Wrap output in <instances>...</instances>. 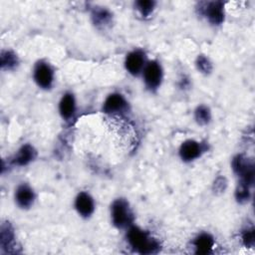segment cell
Masks as SVG:
<instances>
[{"instance_id": "obj_21", "label": "cell", "mask_w": 255, "mask_h": 255, "mask_svg": "<svg viewBox=\"0 0 255 255\" xmlns=\"http://www.w3.org/2000/svg\"><path fill=\"white\" fill-rule=\"evenodd\" d=\"M95 18H96V20H97L98 22L106 23V22L109 20L110 15H109V13H108L107 11H105V10H100V11H98V12L96 13Z\"/></svg>"}, {"instance_id": "obj_19", "label": "cell", "mask_w": 255, "mask_h": 255, "mask_svg": "<svg viewBox=\"0 0 255 255\" xmlns=\"http://www.w3.org/2000/svg\"><path fill=\"white\" fill-rule=\"evenodd\" d=\"M13 235L12 232L8 229V227L5 229V227H2V231H1V245L2 247L8 246L10 244V242L12 241Z\"/></svg>"}, {"instance_id": "obj_5", "label": "cell", "mask_w": 255, "mask_h": 255, "mask_svg": "<svg viewBox=\"0 0 255 255\" xmlns=\"http://www.w3.org/2000/svg\"><path fill=\"white\" fill-rule=\"evenodd\" d=\"M76 208L78 212L85 216H90L94 211V203L92 198L85 193H81L76 200Z\"/></svg>"}, {"instance_id": "obj_3", "label": "cell", "mask_w": 255, "mask_h": 255, "mask_svg": "<svg viewBox=\"0 0 255 255\" xmlns=\"http://www.w3.org/2000/svg\"><path fill=\"white\" fill-rule=\"evenodd\" d=\"M34 78L40 87L47 89L53 82V71L49 65L45 63H39L34 72Z\"/></svg>"}, {"instance_id": "obj_18", "label": "cell", "mask_w": 255, "mask_h": 255, "mask_svg": "<svg viewBox=\"0 0 255 255\" xmlns=\"http://www.w3.org/2000/svg\"><path fill=\"white\" fill-rule=\"evenodd\" d=\"M198 67L204 73H209L211 71V64L204 56H200L198 59Z\"/></svg>"}, {"instance_id": "obj_2", "label": "cell", "mask_w": 255, "mask_h": 255, "mask_svg": "<svg viewBox=\"0 0 255 255\" xmlns=\"http://www.w3.org/2000/svg\"><path fill=\"white\" fill-rule=\"evenodd\" d=\"M112 217L114 224L120 228L126 227L132 220L129 204L124 200H118L112 206Z\"/></svg>"}, {"instance_id": "obj_15", "label": "cell", "mask_w": 255, "mask_h": 255, "mask_svg": "<svg viewBox=\"0 0 255 255\" xmlns=\"http://www.w3.org/2000/svg\"><path fill=\"white\" fill-rule=\"evenodd\" d=\"M196 119L202 125L207 124L210 120V113H209L208 109L204 106L200 107L196 112Z\"/></svg>"}, {"instance_id": "obj_10", "label": "cell", "mask_w": 255, "mask_h": 255, "mask_svg": "<svg viewBox=\"0 0 255 255\" xmlns=\"http://www.w3.org/2000/svg\"><path fill=\"white\" fill-rule=\"evenodd\" d=\"M34 200L33 192L27 186H21L16 192V202L21 207H28Z\"/></svg>"}, {"instance_id": "obj_16", "label": "cell", "mask_w": 255, "mask_h": 255, "mask_svg": "<svg viewBox=\"0 0 255 255\" xmlns=\"http://www.w3.org/2000/svg\"><path fill=\"white\" fill-rule=\"evenodd\" d=\"M137 6L140 9V11L142 12L143 15H149L154 6V2L153 1H149V0H144V1H139L137 2Z\"/></svg>"}, {"instance_id": "obj_11", "label": "cell", "mask_w": 255, "mask_h": 255, "mask_svg": "<svg viewBox=\"0 0 255 255\" xmlns=\"http://www.w3.org/2000/svg\"><path fill=\"white\" fill-rule=\"evenodd\" d=\"M214 245L213 238L206 233H204L200 235L196 241H195V246L197 248V252L201 254H205L208 253Z\"/></svg>"}, {"instance_id": "obj_20", "label": "cell", "mask_w": 255, "mask_h": 255, "mask_svg": "<svg viewBox=\"0 0 255 255\" xmlns=\"http://www.w3.org/2000/svg\"><path fill=\"white\" fill-rule=\"evenodd\" d=\"M243 242L246 246H253L254 245V229L251 228V229H247L244 234H243Z\"/></svg>"}, {"instance_id": "obj_1", "label": "cell", "mask_w": 255, "mask_h": 255, "mask_svg": "<svg viewBox=\"0 0 255 255\" xmlns=\"http://www.w3.org/2000/svg\"><path fill=\"white\" fill-rule=\"evenodd\" d=\"M128 239L130 244L141 253H153L158 248L157 243L148 233L135 226L129 230Z\"/></svg>"}, {"instance_id": "obj_4", "label": "cell", "mask_w": 255, "mask_h": 255, "mask_svg": "<svg viewBox=\"0 0 255 255\" xmlns=\"http://www.w3.org/2000/svg\"><path fill=\"white\" fill-rule=\"evenodd\" d=\"M145 82L151 89L156 88L161 81V69L156 62H150L145 69Z\"/></svg>"}, {"instance_id": "obj_7", "label": "cell", "mask_w": 255, "mask_h": 255, "mask_svg": "<svg viewBox=\"0 0 255 255\" xmlns=\"http://www.w3.org/2000/svg\"><path fill=\"white\" fill-rule=\"evenodd\" d=\"M201 147L195 141H187L181 147V156L184 160L190 161L197 158L201 154Z\"/></svg>"}, {"instance_id": "obj_13", "label": "cell", "mask_w": 255, "mask_h": 255, "mask_svg": "<svg viewBox=\"0 0 255 255\" xmlns=\"http://www.w3.org/2000/svg\"><path fill=\"white\" fill-rule=\"evenodd\" d=\"M35 154H36V153H35L34 149L31 146L26 145L19 151L17 156L15 157L14 162L19 165L27 164L29 161H31L35 157Z\"/></svg>"}, {"instance_id": "obj_6", "label": "cell", "mask_w": 255, "mask_h": 255, "mask_svg": "<svg viewBox=\"0 0 255 255\" xmlns=\"http://www.w3.org/2000/svg\"><path fill=\"white\" fill-rule=\"evenodd\" d=\"M144 62H145V58L142 52L140 51L132 52L128 55L126 60L127 70L133 75H138L144 66Z\"/></svg>"}, {"instance_id": "obj_14", "label": "cell", "mask_w": 255, "mask_h": 255, "mask_svg": "<svg viewBox=\"0 0 255 255\" xmlns=\"http://www.w3.org/2000/svg\"><path fill=\"white\" fill-rule=\"evenodd\" d=\"M17 64V59L11 52H2L1 55V66L2 68L11 69Z\"/></svg>"}, {"instance_id": "obj_8", "label": "cell", "mask_w": 255, "mask_h": 255, "mask_svg": "<svg viewBox=\"0 0 255 255\" xmlns=\"http://www.w3.org/2000/svg\"><path fill=\"white\" fill-rule=\"evenodd\" d=\"M205 14L212 24H220L223 21V4L221 2H212L205 8Z\"/></svg>"}, {"instance_id": "obj_17", "label": "cell", "mask_w": 255, "mask_h": 255, "mask_svg": "<svg viewBox=\"0 0 255 255\" xmlns=\"http://www.w3.org/2000/svg\"><path fill=\"white\" fill-rule=\"evenodd\" d=\"M236 198L239 202H246L249 199V191L248 186L241 183L239 188L236 191Z\"/></svg>"}, {"instance_id": "obj_9", "label": "cell", "mask_w": 255, "mask_h": 255, "mask_svg": "<svg viewBox=\"0 0 255 255\" xmlns=\"http://www.w3.org/2000/svg\"><path fill=\"white\" fill-rule=\"evenodd\" d=\"M127 106L124 98L119 94H113L108 97L104 104V111L106 113L122 112Z\"/></svg>"}, {"instance_id": "obj_12", "label": "cell", "mask_w": 255, "mask_h": 255, "mask_svg": "<svg viewBox=\"0 0 255 255\" xmlns=\"http://www.w3.org/2000/svg\"><path fill=\"white\" fill-rule=\"evenodd\" d=\"M75 111V100L71 94H66L60 102V113L63 118L69 119Z\"/></svg>"}]
</instances>
